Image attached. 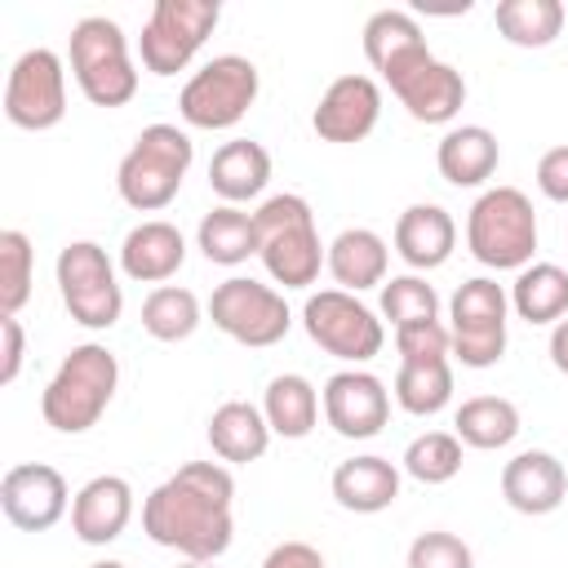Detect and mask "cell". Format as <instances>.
Here are the masks:
<instances>
[{
  "mask_svg": "<svg viewBox=\"0 0 568 568\" xmlns=\"http://www.w3.org/2000/svg\"><path fill=\"white\" fill-rule=\"evenodd\" d=\"M4 115L13 129L27 133H44L58 129L67 115V62L36 44L27 53L13 58L9 80H4Z\"/></svg>",
  "mask_w": 568,
  "mask_h": 568,
  "instance_id": "13",
  "label": "cell"
},
{
  "mask_svg": "<svg viewBox=\"0 0 568 568\" xmlns=\"http://www.w3.org/2000/svg\"><path fill=\"white\" fill-rule=\"evenodd\" d=\"M302 328L320 351H328L333 359H342L351 368L382 355V342H386V328H382L377 311L364 306L359 293H346V288L311 293L306 306H302Z\"/></svg>",
  "mask_w": 568,
  "mask_h": 568,
  "instance_id": "10",
  "label": "cell"
},
{
  "mask_svg": "<svg viewBox=\"0 0 568 568\" xmlns=\"http://www.w3.org/2000/svg\"><path fill=\"white\" fill-rule=\"evenodd\" d=\"M395 404L413 417H435L453 404V364L448 359H404L390 386Z\"/></svg>",
  "mask_w": 568,
  "mask_h": 568,
  "instance_id": "32",
  "label": "cell"
},
{
  "mask_svg": "<svg viewBox=\"0 0 568 568\" xmlns=\"http://www.w3.org/2000/svg\"><path fill=\"white\" fill-rule=\"evenodd\" d=\"M501 497L519 515H550L568 497V470L546 448H524L501 466Z\"/></svg>",
  "mask_w": 568,
  "mask_h": 568,
  "instance_id": "18",
  "label": "cell"
},
{
  "mask_svg": "<svg viewBox=\"0 0 568 568\" xmlns=\"http://www.w3.org/2000/svg\"><path fill=\"white\" fill-rule=\"evenodd\" d=\"M457 248V222L444 204H408L395 217V253L413 266V271H435L453 257Z\"/></svg>",
  "mask_w": 568,
  "mask_h": 568,
  "instance_id": "22",
  "label": "cell"
},
{
  "mask_svg": "<svg viewBox=\"0 0 568 568\" xmlns=\"http://www.w3.org/2000/svg\"><path fill=\"white\" fill-rule=\"evenodd\" d=\"M89 568H124V564H120V559H93Z\"/></svg>",
  "mask_w": 568,
  "mask_h": 568,
  "instance_id": "45",
  "label": "cell"
},
{
  "mask_svg": "<svg viewBox=\"0 0 568 568\" xmlns=\"http://www.w3.org/2000/svg\"><path fill=\"white\" fill-rule=\"evenodd\" d=\"M404 568H475V550L457 532L430 528V532H417L413 537Z\"/></svg>",
  "mask_w": 568,
  "mask_h": 568,
  "instance_id": "38",
  "label": "cell"
},
{
  "mask_svg": "<svg viewBox=\"0 0 568 568\" xmlns=\"http://www.w3.org/2000/svg\"><path fill=\"white\" fill-rule=\"evenodd\" d=\"M217 22H222V4L217 0H155L142 36H138L142 67L151 75L186 71Z\"/></svg>",
  "mask_w": 568,
  "mask_h": 568,
  "instance_id": "11",
  "label": "cell"
},
{
  "mask_svg": "<svg viewBox=\"0 0 568 568\" xmlns=\"http://www.w3.org/2000/svg\"><path fill=\"white\" fill-rule=\"evenodd\" d=\"M262 93V75L248 58L240 53H217L209 58L178 93V115L191 124V129H204V133H222V129H235L253 102Z\"/></svg>",
  "mask_w": 568,
  "mask_h": 568,
  "instance_id": "7",
  "label": "cell"
},
{
  "mask_svg": "<svg viewBox=\"0 0 568 568\" xmlns=\"http://www.w3.org/2000/svg\"><path fill=\"white\" fill-rule=\"evenodd\" d=\"M510 311L528 324H559L568 315V271L555 262H528L510 284Z\"/></svg>",
  "mask_w": 568,
  "mask_h": 568,
  "instance_id": "30",
  "label": "cell"
},
{
  "mask_svg": "<svg viewBox=\"0 0 568 568\" xmlns=\"http://www.w3.org/2000/svg\"><path fill=\"white\" fill-rule=\"evenodd\" d=\"M53 275H58V293H62V306L71 311V320L80 328H115L120 315H124V288L115 280V262L106 257V248L98 240H71L58 248V262H53Z\"/></svg>",
  "mask_w": 568,
  "mask_h": 568,
  "instance_id": "8",
  "label": "cell"
},
{
  "mask_svg": "<svg viewBox=\"0 0 568 568\" xmlns=\"http://www.w3.org/2000/svg\"><path fill=\"white\" fill-rule=\"evenodd\" d=\"M537 191L550 204H568V142L564 146H550L537 160Z\"/></svg>",
  "mask_w": 568,
  "mask_h": 568,
  "instance_id": "40",
  "label": "cell"
},
{
  "mask_svg": "<svg viewBox=\"0 0 568 568\" xmlns=\"http://www.w3.org/2000/svg\"><path fill=\"white\" fill-rule=\"evenodd\" d=\"M0 510L22 532H49L71 510V493H67L62 470L49 466V462L9 466L4 479H0Z\"/></svg>",
  "mask_w": 568,
  "mask_h": 568,
  "instance_id": "15",
  "label": "cell"
},
{
  "mask_svg": "<svg viewBox=\"0 0 568 568\" xmlns=\"http://www.w3.org/2000/svg\"><path fill=\"white\" fill-rule=\"evenodd\" d=\"M435 164H439V178L448 186H484L497 164H501V142L493 129L484 124H453L439 146H435Z\"/></svg>",
  "mask_w": 568,
  "mask_h": 568,
  "instance_id": "24",
  "label": "cell"
},
{
  "mask_svg": "<svg viewBox=\"0 0 568 568\" xmlns=\"http://www.w3.org/2000/svg\"><path fill=\"white\" fill-rule=\"evenodd\" d=\"M195 160V142L186 129L178 124H146L133 146L124 151L120 169H115V191L129 209L138 213H160L178 200L186 169Z\"/></svg>",
  "mask_w": 568,
  "mask_h": 568,
  "instance_id": "4",
  "label": "cell"
},
{
  "mask_svg": "<svg viewBox=\"0 0 568 568\" xmlns=\"http://www.w3.org/2000/svg\"><path fill=\"white\" fill-rule=\"evenodd\" d=\"M328 488H333V501L342 510H351V515H377V510L395 506V497H399V466L386 462V457H377V453L346 457V462H337Z\"/></svg>",
  "mask_w": 568,
  "mask_h": 568,
  "instance_id": "23",
  "label": "cell"
},
{
  "mask_svg": "<svg viewBox=\"0 0 568 568\" xmlns=\"http://www.w3.org/2000/svg\"><path fill=\"white\" fill-rule=\"evenodd\" d=\"M0 386H13L27 359V333L18 324V315H0Z\"/></svg>",
  "mask_w": 568,
  "mask_h": 568,
  "instance_id": "41",
  "label": "cell"
},
{
  "mask_svg": "<svg viewBox=\"0 0 568 568\" xmlns=\"http://www.w3.org/2000/svg\"><path fill=\"white\" fill-rule=\"evenodd\" d=\"M395 351H399V364H404V359H448V355H453L448 324H444V320H430V324L395 328Z\"/></svg>",
  "mask_w": 568,
  "mask_h": 568,
  "instance_id": "39",
  "label": "cell"
},
{
  "mask_svg": "<svg viewBox=\"0 0 568 568\" xmlns=\"http://www.w3.org/2000/svg\"><path fill=\"white\" fill-rule=\"evenodd\" d=\"M120 386V359L102 342L71 346L40 395V417L58 435H84L102 422Z\"/></svg>",
  "mask_w": 568,
  "mask_h": 568,
  "instance_id": "2",
  "label": "cell"
},
{
  "mask_svg": "<svg viewBox=\"0 0 568 568\" xmlns=\"http://www.w3.org/2000/svg\"><path fill=\"white\" fill-rule=\"evenodd\" d=\"M133 519V484L124 475H93L71 497V532L84 546H111Z\"/></svg>",
  "mask_w": 568,
  "mask_h": 568,
  "instance_id": "19",
  "label": "cell"
},
{
  "mask_svg": "<svg viewBox=\"0 0 568 568\" xmlns=\"http://www.w3.org/2000/svg\"><path fill=\"white\" fill-rule=\"evenodd\" d=\"M466 248L488 271H524L537 253V213L519 186H488L466 213Z\"/></svg>",
  "mask_w": 568,
  "mask_h": 568,
  "instance_id": "5",
  "label": "cell"
},
{
  "mask_svg": "<svg viewBox=\"0 0 568 568\" xmlns=\"http://www.w3.org/2000/svg\"><path fill=\"white\" fill-rule=\"evenodd\" d=\"M235 479L226 462H186L142 501V532L182 559H222L235 537Z\"/></svg>",
  "mask_w": 568,
  "mask_h": 568,
  "instance_id": "1",
  "label": "cell"
},
{
  "mask_svg": "<svg viewBox=\"0 0 568 568\" xmlns=\"http://www.w3.org/2000/svg\"><path fill=\"white\" fill-rule=\"evenodd\" d=\"M320 390L311 386V377L302 373H275L262 390V413H266V426L271 435L280 439H306L320 422Z\"/></svg>",
  "mask_w": 568,
  "mask_h": 568,
  "instance_id": "28",
  "label": "cell"
},
{
  "mask_svg": "<svg viewBox=\"0 0 568 568\" xmlns=\"http://www.w3.org/2000/svg\"><path fill=\"white\" fill-rule=\"evenodd\" d=\"M31 284H36V248L18 226H9L0 231V315H18L31 302Z\"/></svg>",
  "mask_w": 568,
  "mask_h": 568,
  "instance_id": "36",
  "label": "cell"
},
{
  "mask_svg": "<svg viewBox=\"0 0 568 568\" xmlns=\"http://www.w3.org/2000/svg\"><path fill=\"white\" fill-rule=\"evenodd\" d=\"M67 62H71V75L80 84V93L93 102V106H124L133 102L138 93V67L129 58V36L115 18L106 13H89L71 27V40H67Z\"/></svg>",
  "mask_w": 568,
  "mask_h": 568,
  "instance_id": "6",
  "label": "cell"
},
{
  "mask_svg": "<svg viewBox=\"0 0 568 568\" xmlns=\"http://www.w3.org/2000/svg\"><path fill=\"white\" fill-rule=\"evenodd\" d=\"M453 435L466 448H479V453L506 448L519 435V408L506 395H470L453 413Z\"/></svg>",
  "mask_w": 568,
  "mask_h": 568,
  "instance_id": "31",
  "label": "cell"
},
{
  "mask_svg": "<svg viewBox=\"0 0 568 568\" xmlns=\"http://www.w3.org/2000/svg\"><path fill=\"white\" fill-rule=\"evenodd\" d=\"M195 248L213 266H240V262L257 257V222H253V213H244L240 204L209 209L200 217V226H195Z\"/></svg>",
  "mask_w": 568,
  "mask_h": 568,
  "instance_id": "29",
  "label": "cell"
},
{
  "mask_svg": "<svg viewBox=\"0 0 568 568\" xmlns=\"http://www.w3.org/2000/svg\"><path fill=\"white\" fill-rule=\"evenodd\" d=\"M462 448H466V444H462L453 430H426V435L408 439L399 466H404V475H413L417 484L435 488V484L457 479V470H462Z\"/></svg>",
  "mask_w": 568,
  "mask_h": 568,
  "instance_id": "35",
  "label": "cell"
},
{
  "mask_svg": "<svg viewBox=\"0 0 568 568\" xmlns=\"http://www.w3.org/2000/svg\"><path fill=\"white\" fill-rule=\"evenodd\" d=\"M262 568H328V564L311 541H280L266 550Z\"/></svg>",
  "mask_w": 568,
  "mask_h": 568,
  "instance_id": "42",
  "label": "cell"
},
{
  "mask_svg": "<svg viewBox=\"0 0 568 568\" xmlns=\"http://www.w3.org/2000/svg\"><path fill=\"white\" fill-rule=\"evenodd\" d=\"M271 182V151L253 138H231L209 160V191L222 204H248Z\"/></svg>",
  "mask_w": 568,
  "mask_h": 568,
  "instance_id": "25",
  "label": "cell"
},
{
  "mask_svg": "<svg viewBox=\"0 0 568 568\" xmlns=\"http://www.w3.org/2000/svg\"><path fill=\"white\" fill-rule=\"evenodd\" d=\"M209 320L217 333H226L240 346L266 351L275 342H284V333L293 328V311L284 302L280 288L253 280V275H231L213 288L209 297Z\"/></svg>",
  "mask_w": 568,
  "mask_h": 568,
  "instance_id": "12",
  "label": "cell"
},
{
  "mask_svg": "<svg viewBox=\"0 0 568 568\" xmlns=\"http://www.w3.org/2000/svg\"><path fill=\"white\" fill-rule=\"evenodd\" d=\"M186 262V235L164 222V217H146L138 222L124 240H120V271L133 280V284H164L182 271Z\"/></svg>",
  "mask_w": 568,
  "mask_h": 568,
  "instance_id": "20",
  "label": "cell"
},
{
  "mask_svg": "<svg viewBox=\"0 0 568 568\" xmlns=\"http://www.w3.org/2000/svg\"><path fill=\"white\" fill-rule=\"evenodd\" d=\"M364 58H368V67L390 84L399 71H408L413 62H422L426 53H430V44H426V31H422V22L413 18V13H404V9H377L368 22H364Z\"/></svg>",
  "mask_w": 568,
  "mask_h": 568,
  "instance_id": "21",
  "label": "cell"
},
{
  "mask_svg": "<svg viewBox=\"0 0 568 568\" xmlns=\"http://www.w3.org/2000/svg\"><path fill=\"white\" fill-rule=\"evenodd\" d=\"M257 257L266 275L284 288H311L320 280V266L328 262V244H320L315 213L302 195L280 191L257 204Z\"/></svg>",
  "mask_w": 568,
  "mask_h": 568,
  "instance_id": "3",
  "label": "cell"
},
{
  "mask_svg": "<svg viewBox=\"0 0 568 568\" xmlns=\"http://www.w3.org/2000/svg\"><path fill=\"white\" fill-rule=\"evenodd\" d=\"M328 275L337 280V288L346 293H364L386 284V266H390V248L373 226H346L328 240Z\"/></svg>",
  "mask_w": 568,
  "mask_h": 568,
  "instance_id": "27",
  "label": "cell"
},
{
  "mask_svg": "<svg viewBox=\"0 0 568 568\" xmlns=\"http://www.w3.org/2000/svg\"><path fill=\"white\" fill-rule=\"evenodd\" d=\"M204 435H209L213 457L226 462V466H248V462L266 457V448H271L266 413H262V404H248V399H226V404H217Z\"/></svg>",
  "mask_w": 568,
  "mask_h": 568,
  "instance_id": "26",
  "label": "cell"
},
{
  "mask_svg": "<svg viewBox=\"0 0 568 568\" xmlns=\"http://www.w3.org/2000/svg\"><path fill=\"white\" fill-rule=\"evenodd\" d=\"M320 404H324V422L342 439H373L390 422V390L368 368H337L324 382Z\"/></svg>",
  "mask_w": 568,
  "mask_h": 568,
  "instance_id": "14",
  "label": "cell"
},
{
  "mask_svg": "<svg viewBox=\"0 0 568 568\" xmlns=\"http://www.w3.org/2000/svg\"><path fill=\"white\" fill-rule=\"evenodd\" d=\"M178 568H217V559H182Z\"/></svg>",
  "mask_w": 568,
  "mask_h": 568,
  "instance_id": "44",
  "label": "cell"
},
{
  "mask_svg": "<svg viewBox=\"0 0 568 568\" xmlns=\"http://www.w3.org/2000/svg\"><path fill=\"white\" fill-rule=\"evenodd\" d=\"M204 320V306L191 288L182 284H160L146 293L142 302V328L155 337V342H186Z\"/></svg>",
  "mask_w": 568,
  "mask_h": 568,
  "instance_id": "34",
  "label": "cell"
},
{
  "mask_svg": "<svg viewBox=\"0 0 568 568\" xmlns=\"http://www.w3.org/2000/svg\"><path fill=\"white\" fill-rule=\"evenodd\" d=\"M382 315L390 320V328H408V324H430L439 320V293L426 284V275L408 271V275H390L382 284Z\"/></svg>",
  "mask_w": 568,
  "mask_h": 568,
  "instance_id": "37",
  "label": "cell"
},
{
  "mask_svg": "<svg viewBox=\"0 0 568 568\" xmlns=\"http://www.w3.org/2000/svg\"><path fill=\"white\" fill-rule=\"evenodd\" d=\"M506 324H510V293L488 280H462L448 302V337L453 355L466 368H493L506 355Z\"/></svg>",
  "mask_w": 568,
  "mask_h": 568,
  "instance_id": "9",
  "label": "cell"
},
{
  "mask_svg": "<svg viewBox=\"0 0 568 568\" xmlns=\"http://www.w3.org/2000/svg\"><path fill=\"white\" fill-rule=\"evenodd\" d=\"M386 89L399 98V106L417 124H448V120H457V111L466 102V75L435 53H426L422 62L399 71Z\"/></svg>",
  "mask_w": 568,
  "mask_h": 568,
  "instance_id": "17",
  "label": "cell"
},
{
  "mask_svg": "<svg viewBox=\"0 0 568 568\" xmlns=\"http://www.w3.org/2000/svg\"><path fill=\"white\" fill-rule=\"evenodd\" d=\"M497 36L515 49H546L564 31V4L559 0H501L497 13Z\"/></svg>",
  "mask_w": 568,
  "mask_h": 568,
  "instance_id": "33",
  "label": "cell"
},
{
  "mask_svg": "<svg viewBox=\"0 0 568 568\" xmlns=\"http://www.w3.org/2000/svg\"><path fill=\"white\" fill-rule=\"evenodd\" d=\"M382 120V84L373 75H359V71H346L337 75L324 93H320V106L311 111V129L320 142H333V146H351V142H364Z\"/></svg>",
  "mask_w": 568,
  "mask_h": 568,
  "instance_id": "16",
  "label": "cell"
},
{
  "mask_svg": "<svg viewBox=\"0 0 568 568\" xmlns=\"http://www.w3.org/2000/svg\"><path fill=\"white\" fill-rule=\"evenodd\" d=\"M550 364H555V368L568 377V315H564V320L550 328Z\"/></svg>",
  "mask_w": 568,
  "mask_h": 568,
  "instance_id": "43",
  "label": "cell"
}]
</instances>
